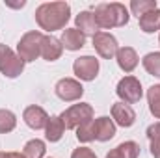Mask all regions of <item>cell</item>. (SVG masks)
Listing matches in <instances>:
<instances>
[{
  "instance_id": "obj_1",
  "label": "cell",
  "mask_w": 160,
  "mask_h": 158,
  "mask_svg": "<svg viewBox=\"0 0 160 158\" xmlns=\"http://www.w3.org/2000/svg\"><path fill=\"white\" fill-rule=\"evenodd\" d=\"M71 19V6L67 2H45L36 9V22L45 32L65 28Z\"/></svg>"
},
{
  "instance_id": "obj_2",
  "label": "cell",
  "mask_w": 160,
  "mask_h": 158,
  "mask_svg": "<svg viewBox=\"0 0 160 158\" xmlns=\"http://www.w3.org/2000/svg\"><path fill=\"white\" fill-rule=\"evenodd\" d=\"M95 15V22L99 28H119L125 26L130 19L128 15V9L119 4V2H110V4H99L93 11Z\"/></svg>"
},
{
  "instance_id": "obj_3",
  "label": "cell",
  "mask_w": 160,
  "mask_h": 158,
  "mask_svg": "<svg viewBox=\"0 0 160 158\" xmlns=\"http://www.w3.org/2000/svg\"><path fill=\"white\" fill-rule=\"evenodd\" d=\"M95 116V112H93V106L91 104H88V102H78V104H73V106H69L67 110H63L62 112V121H63V125H65V128H78L82 125H86V123H89L91 119Z\"/></svg>"
},
{
  "instance_id": "obj_4",
  "label": "cell",
  "mask_w": 160,
  "mask_h": 158,
  "mask_svg": "<svg viewBox=\"0 0 160 158\" xmlns=\"http://www.w3.org/2000/svg\"><path fill=\"white\" fill-rule=\"evenodd\" d=\"M41 43H43V34L38 30L26 32L19 43H17V54L21 56V60L26 62H36L41 56Z\"/></svg>"
},
{
  "instance_id": "obj_5",
  "label": "cell",
  "mask_w": 160,
  "mask_h": 158,
  "mask_svg": "<svg viewBox=\"0 0 160 158\" xmlns=\"http://www.w3.org/2000/svg\"><path fill=\"white\" fill-rule=\"evenodd\" d=\"M24 71V62L8 45L0 43V73L8 78H17Z\"/></svg>"
},
{
  "instance_id": "obj_6",
  "label": "cell",
  "mask_w": 160,
  "mask_h": 158,
  "mask_svg": "<svg viewBox=\"0 0 160 158\" xmlns=\"http://www.w3.org/2000/svg\"><path fill=\"white\" fill-rule=\"evenodd\" d=\"M116 93L121 99V102L125 104H134V102H140L142 95H143V89H142V82L136 78V77H125L118 82V87H116Z\"/></svg>"
},
{
  "instance_id": "obj_7",
  "label": "cell",
  "mask_w": 160,
  "mask_h": 158,
  "mask_svg": "<svg viewBox=\"0 0 160 158\" xmlns=\"http://www.w3.org/2000/svg\"><path fill=\"white\" fill-rule=\"evenodd\" d=\"M54 91L58 95V99H62L63 102H75L80 101V97L84 95V87L78 80L75 78H62L56 82Z\"/></svg>"
},
{
  "instance_id": "obj_8",
  "label": "cell",
  "mask_w": 160,
  "mask_h": 158,
  "mask_svg": "<svg viewBox=\"0 0 160 158\" xmlns=\"http://www.w3.org/2000/svg\"><path fill=\"white\" fill-rule=\"evenodd\" d=\"M93 48L97 50V54L104 60H112L116 58L118 50H119V45H118V39L108 34V32H97L93 36Z\"/></svg>"
},
{
  "instance_id": "obj_9",
  "label": "cell",
  "mask_w": 160,
  "mask_h": 158,
  "mask_svg": "<svg viewBox=\"0 0 160 158\" xmlns=\"http://www.w3.org/2000/svg\"><path fill=\"white\" fill-rule=\"evenodd\" d=\"M73 71L77 78L84 80V82H91L99 75V60L95 56H80L73 63Z\"/></svg>"
},
{
  "instance_id": "obj_10",
  "label": "cell",
  "mask_w": 160,
  "mask_h": 158,
  "mask_svg": "<svg viewBox=\"0 0 160 158\" xmlns=\"http://www.w3.org/2000/svg\"><path fill=\"white\" fill-rule=\"evenodd\" d=\"M112 121H116V125H119L123 128H128L136 123V112L132 110L130 104L116 102L112 106Z\"/></svg>"
},
{
  "instance_id": "obj_11",
  "label": "cell",
  "mask_w": 160,
  "mask_h": 158,
  "mask_svg": "<svg viewBox=\"0 0 160 158\" xmlns=\"http://www.w3.org/2000/svg\"><path fill=\"white\" fill-rule=\"evenodd\" d=\"M22 119H24V123L30 126V128H34V130H41V128H45L47 126V123H48V114L41 108V106H28V108H24V112H22Z\"/></svg>"
},
{
  "instance_id": "obj_12",
  "label": "cell",
  "mask_w": 160,
  "mask_h": 158,
  "mask_svg": "<svg viewBox=\"0 0 160 158\" xmlns=\"http://www.w3.org/2000/svg\"><path fill=\"white\" fill-rule=\"evenodd\" d=\"M62 52H63V45H62V41L58 37L43 36V43H41V56H43V60L56 62V60H60Z\"/></svg>"
},
{
  "instance_id": "obj_13",
  "label": "cell",
  "mask_w": 160,
  "mask_h": 158,
  "mask_svg": "<svg viewBox=\"0 0 160 158\" xmlns=\"http://www.w3.org/2000/svg\"><path fill=\"white\" fill-rule=\"evenodd\" d=\"M93 130L97 141H110L116 136V123L110 117L102 116L99 119H93Z\"/></svg>"
},
{
  "instance_id": "obj_14",
  "label": "cell",
  "mask_w": 160,
  "mask_h": 158,
  "mask_svg": "<svg viewBox=\"0 0 160 158\" xmlns=\"http://www.w3.org/2000/svg\"><path fill=\"white\" fill-rule=\"evenodd\" d=\"M116 60H118V65H119L121 71L125 73H132L136 67H138V54L132 47H121L116 54Z\"/></svg>"
},
{
  "instance_id": "obj_15",
  "label": "cell",
  "mask_w": 160,
  "mask_h": 158,
  "mask_svg": "<svg viewBox=\"0 0 160 158\" xmlns=\"http://www.w3.org/2000/svg\"><path fill=\"white\" fill-rule=\"evenodd\" d=\"M62 45H63V48L65 50H71V52H75V50H80L84 45H86V36L77 30V28H65L63 32H62Z\"/></svg>"
},
{
  "instance_id": "obj_16",
  "label": "cell",
  "mask_w": 160,
  "mask_h": 158,
  "mask_svg": "<svg viewBox=\"0 0 160 158\" xmlns=\"http://www.w3.org/2000/svg\"><path fill=\"white\" fill-rule=\"evenodd\" d=\"M75 22H77V30H80L84 36H95L99 32V26L95 22V15L91 11H80L75 17Z\"/></svg>"
},
{
  "instance_id": "obj_17",
  "label": "cell",
  "mask_w": 160,
  "mask_h": 158,
  "mask_svg": "<svg viewBox=\"0 0 160 158\" xmlns=\"http://www.w3.org/2000/svg\"><path fill=\"white\" fill-rule=\"evenodd\" d=\"M63 132H65V125H63V121H62L60 116L48 117V123L45 126V138H47V141H50V143L60 141L62 136H63Z\"/></svg>"
},
{
  "instance_id": "obj_18",
  "label": "cell",
  "mask_w": 160,
  "mask_h": 158,
  "mask_svg": "<svg viewBox=\"0 0 160 158\" xmlns=\"http://www.w3.org/2000/svg\"><path fill=\"white\" fill-rule=\"evenodd\" d=\"M138 156H140V145L136 141H123L106 155V158H138Z\"/></svg>"
},
{
  "instance_id": "obj_19",
  "label": "cell",
  "mask_w": 160,
  "mask_h": 158,
  "mask_svg": "<svg viewBox=\"0 0 160 158\" xmlns=\"http://www.w3.org/2000/svg\"><path fill=\"white\" fill-rule=\"evenodd\" d=\"M138 21H140V30L143 34H155V32H158L160 30V9L157 7V9L142 15Z\"/></svg>"
},
{
  "instance_id": "obj_20",
  "label": "cell",
  "mask_w": 160,
  "mask_h": 158,
  "mask_svg": "<svg viewBox=\"0 0 160 158\" xmlns=\"http://www.w3.org/2000/svg\"><path fill=\"white\" fill-rule=\"evenodd\" d=\"M45 151H47L45 141H43V140H38V138L26 141V145L22 147V155H24V158H43L45 156Z\"/></svg>"
},
{
  "instance_id": "obj_21",
  "label": "cell",
  "mask_w": 160,
  "mask_h": 158,
  "mask_svg": "<svg viewBox=\"0 0 160 158\" xmlns=\"http://www.w3.org/2000/svg\"><path fill=\"white\" fill-rule=\"evenodd\" d=\"M147 102H149V112L160 119V84H155L147 89Z\"/></svg>"
},
{
  "instance_id": "obj_22",
  "label": "cell",
  "mask_w": 160,
  "mask_h": 158,
  "mask_svg": "<svg viewBox=\"0 0 160 158\" xmlns=\"http://www.w3.org/2000/svg\"><path fill=\"white\" fill-rule=\"evenodd\" d=\"M142 63H143V69L149 75L160 78V52H149V54H145L143 60H142Z\"/></svg>"
},
{
  "instance_id": "obj_23",
  "label": "cell",
  "mask_w": 160,
  "mask_h": 158,
  "mask_svg": "<svg viewBox=\"0 0 160 158\" xmlns=\"http://www.w3.org/2000/svg\"><path fill=\"white\" fill-rule=\"evenodd\" d=\"M157 9V0H132L130 2V11L132 15H136L138 19L149 11Z\"/></svg>"
},
{
  "instance_id": "obj_24",
  "label": "cell",
  "mask_w": 160,
  "mask_h": 158,
  "mask_svg": "<svg viewBox=\"0 0 160 158\" xmlns=\"http://www.w3.org/2000/svg\"><path fill=\"white\" fill-rule=\"evenodd\" d=\"M17 126V117L11 110H0V134H8Z\"/></svg>"
},
{
  "instance_id": "obj_25",
  "label": "cell",
  "mask_w": 160,
  "mask_h": 158,
  "mask_svg": "<svg viewBox=\"0 0 160 158\" xmlns=\"http://www.w3.org/2000/svg\"><path fill=\"white\" fill-rule=\"evenodd\" d=\"M77 140L82 143H88V141H93L95 140V130H93V119L86 125H82L77 128Z\"/></svg>"
},
{
  "instance_id": "obj_26",
  "label": "cell",
  "mask_w": 160,
  "mask_h": 158,
  "mask_svg": "<svg viewBox=\"0 0 160 158\" xmlns=\"http://www.w3.org/2000/svg\"><path fill=\"white\" fill-rule=\"evenodd\" d=\"M71 158H97V155L88 147H78L71 153Z\"/></svg>"
},
{
  "instance_id": "obj_27",
  "label": "cell",
  "mask_w": 160,
  "mask_h": 158,
  "mask_svg": "<svg viewBox=\"0 0 160 158\" xmlns=\"http://www.w3.org/2000/svg\"><path fill=\"white\" fill-rule=\"evenodd\" d=\"M147 138H149V141H155V140H160V123H153V125H149L147 126Z\"/></svg>"
},
{
  "instance_id": "obj_28",
  "label": "cell",
  "mask_w": 160,
  "mask_h": 158,
  "mask_svg": "<svg viewBox=\"0 0 160 158\" xmlns=\"http://www.w3.org/2000/svg\"><path fill=\"white\" fill-rule=\"evenodd\" d=\"M151 155L153 158H160V140L151 141Z\"/></svg>"
},
{
  "instance_id": "obj_29",
  "label": "cell",
  "mask_w": 160,
  "mask_h": 158,
  "mask_svg": "<svg viewBox=\"0 0 160 158\" xmlns=\"http://www.w3.org/2000/svg\"><path fill=\"white\" fill-rule=\"evenodd\" d=\"M0 158H24L22 153H4L0 151Z\"/></svg>"
},
{
  "instance_id": "obj_30",
  "label": "cell",
  "mask_w": 160,
  "mask_h": 158,
  "mask_svg": "<svg viewBox=\"0 0 160 158\" xmlns=\"http://www.w3.org/2000/svg\"><path fill=\"white\" fill-rule=\"evenodd\" d=\"M6 6H9V7H15V9H17V7H24V6H26V2H24V0H21V2H9V0H6Z\"/></svg>"
},
{
  "instance_id": "obj_31",
  "label": "cell",
  "mask_w": 160,
  "mask_h": 158,
  "mask_svg": "<svg viewBox=\"0 0 160 158\" xmlns=\"http://www.w3.org/2000/svg\"><path fill=\"white\" fill-rule=\"evenodd\" d=\"M158 43H160V36H158Z\"/></svg>"
}]
</instances>
